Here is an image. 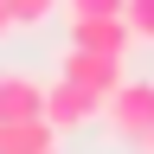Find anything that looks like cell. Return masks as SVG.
<instances>
[{
	"instance_id": "cell-8",
	"label": "cell",
	"mask_w": 154,
	"mask_h": 154,
	"mask_svg": "<svg viewBox=\"0 0 154 154\" xmlns=\"http://www.w3.org/2000/svg\"><path fill=\"white\" fill-rule=\"evenodd\" d=\"M122 19L141 45H154V0H122Z\"/></svg>"
},
{
	"instance_id": "cell-1",
	"label": "cell",
	"mask_w": 154,
	"mask_h": 154,
	"mask_svg": "<svg viewBox=\"0 0 154 154\" xmlns=\"http://www.w3.org/2000/svg\"><path fill=\"white\" fill-rule=\"evenodd\" d=\"M103 122H109V135L116 141H141V135L154 128V84H141V77H122L109 96H103Z\"/></svg>"
},
{
	"instance_id": "cell-4",
	"label": "cell",
	"mask_w": 154,
	"mask_h": 154,
	"mask_svg": "<svg viewBox=\"0 0 154 154\" xmlns=\"http://www.w3.org/2000/svg\"><path fill=\"white\" fill-rule=\"evenodd\" d=\"M71 45H84V51H116V58H128L135 32H128V19H122V13H90V19H71Z\"/></svg>"
},
{
	"instance_id": "cell-10",
	"label": "cell",
	"mask_w": 154,
	"mask_h": 154,
	"mask_svg": "<svg viewBox=\"0 0 154 154\" xmlns=\"http://www.w3.org/2000/svg\"><path fill=\"white\" fill-rule=\"evenodd\" d=\"M13 32V13H7V0H0V38H7Z\"/></svg>"
},
{
	"instance_id": "cell-6",
	"label": "cell",
	"mask_w": 154,
	"mask_h": 154,
	"mask_svg": "<svg viewBox=\"0 0 154 154\" xmlns=\"http://www.w3.org/2000/svg\"><path fill=\"white\" fill-rule=\"evenodd\" d=\"M58 128L45 116H26V122H0V154H51Z\"/></svg>"
},
{
	"instance_id": "cell-7",
	"label": "cell",
	"mask_w": 154,
	"mask_h": 154,
	"mask_svg": "<svg viewBox=\"0 0 154 154\" xmlns=\"http://www.w3.org/2000/svg\"><path fill=\"white\" fill-rule=\"evenodd\" d=\"M64 7V0H7V13H13V26H45V19Z\"/></svg>"
},
{
	"instance_id": "cell-2",
	"label": "cell",
	"mask_w": 154,
	"mask_h": 154,
	"mask_svg": "<svg viewBox=\"0 0 154 154\" xmlns=\"http://www.w3.org/2000/svg\"><path fill=\"white\" fill-rule=\"evenodd\" d=\"M103 116V96L84 90V84H71V77H58V84H45V122L64 135V128H84Z\"/></svg>"
},
{
	"instance_id": "cell-9",
	"label": "cell",
	"mask_w": 154,
	"mask_h": 154,
	"mask_svg": "<svg viewBox=\"0 0 154 154\" xmlns=\"http://www.w3.org/2000/svg\"><path fill=\"white\" fill-rule=\"evenodd\" d=\"M71 19H90V13H122V0H64Z\"/></svg>"
},
{
	"instance_id": "cell-5",
	"label": "cell",
	"mask_w": 154,
	"mask_h": 154,
	"mask_svg": "<svg viewBox=\"0 0 154 154\" xmlns=\"http://www.w3.org/2000/svg\"><path fill=\"white\" fill-rule=\"evenodd\" d=\"M26 116H45V84L26 71H0V122H26Z\"/></svg>"
},
{
	"instance_id": "cell-11",
	"label": "cell",
	"mask_w": 154,
	"mask_h": 154,
	"mask_svg": "<svg viewBox=\"0 0 154 154\" xmlns=\"http://www.w3.org/2000/svg\"><path fill=\"white\" fill-rule=\"evenodd\" d=\"M51 154H58V148H51Z\"/></svg>"
},
{
	"instance_id": "cell-3",
	"label": "cell",
	"mask_w": 154,
	"mask_h": 154,
	"mask_svg": "<svg viewBox=\"0 0 154 154\" xmlns=\"http://www.w3.org/2000/svg\"><path fill=\"white\" fill-rule=\"evenodd\" d=\"M58 77H71V84H84L96 96H109L116 84H122V58L116 51H84V45H71L64 51V64H58Z\"/></svg>"
}]
</instances>
